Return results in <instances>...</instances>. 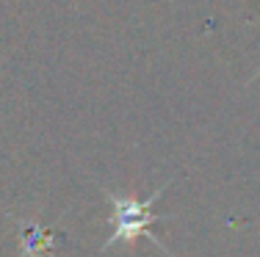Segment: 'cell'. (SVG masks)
Here are the masks:
<instances>
[{"label":"cell","instance_id":"1","mask_svg":"<svg viewBox=\"0 0 260 257\" xmlns=\"http://www.w3.org/2000/svg\"><path fill=\"white\" fill-rule=\"evenodd\" d=\"M166 186H160L152 197L147 199H136V197H122V194H114V191H105V199H108V205L114 207V218H116V227L114 232H111V238L103 243V249H111L116 246V243H130L136 241L139 235H147L152 238V241L158 243L160 249H164V243L158 241L155 235L150 232V227L155 222H160V218L166 216H155L152 213V205L160 199V194H164Z\"/></svg>","mask_w":260,"mask_h":257},{"label":"cell","instance_id":"2","mask_svg":"<svg viewBox=\"0 0 260 257\" xmlns=\"http://www.w3.org/2000/svg\"><path fill=\"white\" fill-rule=\"evenodd\" d=\"M50 232L47 230H42L39 224H34V227L28 230V235L22 238V249H20V257H34V254H39V252H45L47 246H50Z\"/></svg>","mask_w":260,"mask_h":257},{"label":"cell","instance_id":"3","mask_svg":"<svg viewBox=\"0 0 260 257\" xmlns=\"http://www.w3.org/2000/svg\"><path fill=\"white\" fill-rule=\"evenodd\" d=\"M255 78H260V69H257V72H255V75H252V81H255ZM252 81H249V83H252Z\"/></svg>","mask_w":260,"mask_h":257}]
</instances>
